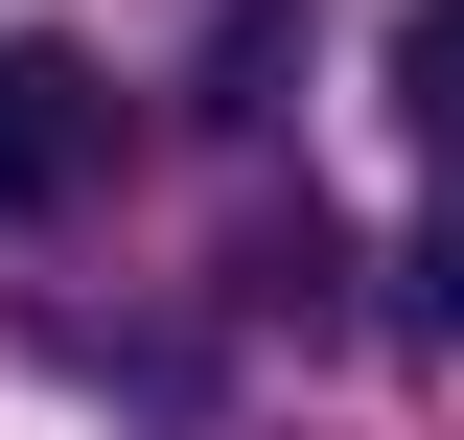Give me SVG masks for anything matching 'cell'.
Returning <instances> with one entry per match:
<instances>
[{
  "instance_id": "3957f363",
  "label": "cell",
  "mask_w": 464,
  "mask_h": 440,
  "mask_svg": "<svg viewBox=\"0 0 464 440\" xmlns=\"http://www.w3.org/2000/svg\"><path fill=\"white\" fill-rule=\"evenodd\" d=\"M395 278H418V348H464V232H418Z\"/></svg>"
},
{
  "instance_id": "7a4b0ae2",
  "label": "cell",
  "mask_w": 464,
  "mask_h": 440,
  "mask_svg": "<svg viewBox=\"0 0 464 440\" xmlns=\"http://www.w3.org/2000/svg\"><path fill=\"white\" fill-rule=\"evenodd\" d=\"M395 139H418V163H464V0H418V24H395Z\"/></svg>"
},
{
  "instance_id": "6da1fadb",
  "label": "cell",
  "mask_w": 464,
  "mask_h": 440,
  "mask_svg": "<svg viewBox=\"0 0 464 440\" xmlns=\"http://www.w3.org/2000/svg\"><path fill=\"white\" fill-rule=\"evenodd\" d=\"M93 163H116V93L70 47H0V209H70Z\"/></svg>"
}]
</instances>
